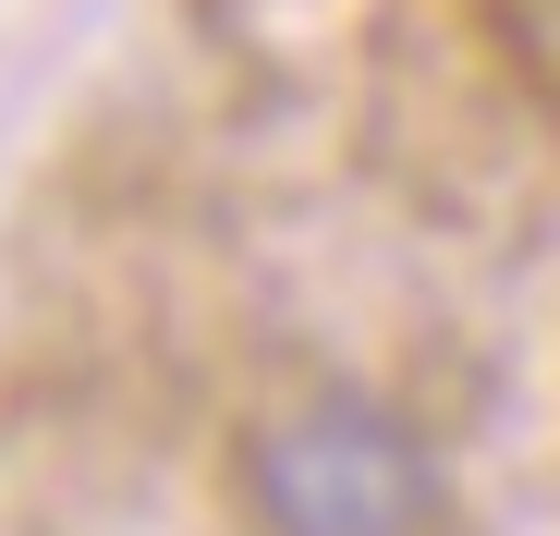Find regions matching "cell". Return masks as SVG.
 <instances>
[{
	"label": "cell",
	"mask_w": 560,
	"mask_h": 536,
	"mask_svg": "<svg viewBox=\"0 0 560 536\" xmlns=\"http://www.w3.org/2000/svg\"><path fill=\"white\" fill-rule=\"evenodd\" d=\"M244 536H451L427 427L353 378H293L232 439Z\"/></svg>",
	"instance_id": "obj_1"
}]
</instances>
